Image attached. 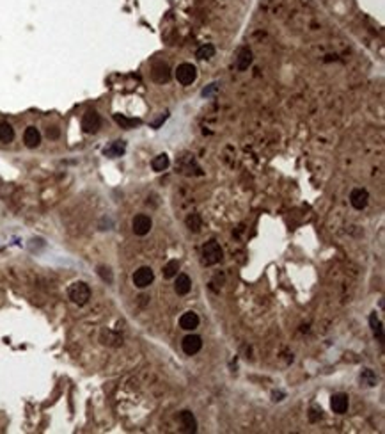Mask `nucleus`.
I'll list each match as a JSON object with an SVG mask.
<instances>
[{"instance_id": "nucleus-16", "label": "nucleus", "mask_w": 385, "mask_h": 434, "mask_svg": "<svg viewBox=\"0 0 385 434\" xmlns=\"http://www.w3.org/2000/svg\"><path fill=\"white\" fill-rule=\"evenodd\" d=\"M125 151H126L125 141H116V143H112L110 146H107V148L103 149V153L107 155V157H110V159H116V157H121V155L125 153Z\"/></svg>"}, {"instance_id": "nucleus-3", "label": "nucleus", "mask_w": 385, "mask_h": 434, "mask_svg": "<svg viewBox=\"0 0 385 434\" xmlns=\"http://www.w3.org/2000/svg\"><path fill=\"white\" fill-rule=\"evenodd\" d=\"M176 79L181 86H190L192 82L197 79V70H195V66L190 64V62H183V64H180L176 70Z\"/></svg>"}, {"instance_id": "nucleus-7", "label": "nucleus", "mask_w": 385, "mask_h": 434, "mask_svg": "<svg viewBox=\"0 0 385 434\" xmlns=\"http://www.w3.org/2000/svg\"><path fill=\"white\" fill-rule=\"evenodd\" d=\"M181 347H183V352H185V354L194 356V354H197V352L201 350V347H203V340H201V336H197V335H188L183 338Z\"/></svg>"}, {"instance_id": "nucleus-21", "label": "nucleus", "mask_w": 385, "mask_h": 434, "mask_svg": "<svg viewBox=\"0 0 385 434\" xmlns=\"http://www.w3.org/2000/svg\"><path fill=\"white\" fill-rule=\"evenodd\" d=\"M178 271H180V261L178 260L167 261V265L163 267V278H165V280H171V278L178 276Z\"/></svg>"}, {"instance_id": "nucleus-15", "label": "nucleus", "mask_w": 385, "mask_h": 434, "mask_svg": "<svg viewBox=\"0 0 385 434\" xmlns=\"http://www.w3.org/2000/svg\"><path fill=\"white\" fill-rule=\"evenodd\" d=\"M252 62V52L249 48H241L236 57V68L240 71H245Z\"/></svg>"}, {"instance_id": "nucleus-26", "label": "nucleus", "mask_w": 385, "mask_h": 434, "mask_svg": "<svg viewBox=\"0 0 385 434\" xmlns=\"http://www.w3.org/2000/svg\"><path fill=\"white\" fill-rule=\"evenodd\" d=\"M98 272H100V276H103L108 283L112 281V274H110V271H108V269H105V267H100V271H98Z\"/></svg>"}, {"instance_id": "nucleus-10", "label": "nucleus", "mask_w": 385, "mask_h": 434, "mask_svg": "<svg viewBox=\"0 0 385 434\" xmlns=\"http://www.w3.org/2000/svg\"><path fill=\"white\" fill-rule=\"evenodd\" d=\"M180 326L181 329H185V331H194L195 327H199V315L194 312L183 313L180 318Z\"/></svg>"}, {"instance_id": "nucleus-20", "label": "nucleus", "mask_w": 385, "mask_h": 434, "mask_svg": "<svg viewBox=\"0 0 385 434\" xmlns=\"http://www.w3.org/2000/svg\"><path fill=\"white\" fill-rule=\"evenodd\" d=\"M369 322H371V327H373V331H375V336L378 338V342L384 344V324L378 320L376 313H373L371 317H369Z\"/></svg>"}, {"instance_id": "nucleus-4", "label": "nucleus", "mask_w": 385, "mask_h": 434, "mask_svg": "<svg viewBox=\"0 0 385 434\" xmlns=\"http://www.w3.org/2000/svg\"><path fill=\"white\" fill-rule=\"evenodd\" d=\"M102 126V117L96 111H87L85 116L82 117V130L85 134H96Z\"/></svg>"}, {"instance_id": "nucleus-25", "label": "nucleus", "mask_w": 385, "mask_h": 434, "mask_svg": "<svg viewBox=\"0 0 385 434\" xmlns=\"http://www.w3.org/2000/svg\"><path fill=\"white\" fill-rule=\"evenodd\" d=\"M47 137H48V139H51V141L59 139V137H60V130L57 128V126H50V128L47 130Z\"/></svg>"}, {"instance_id": "nucleus-5", "label": "nucleus", "mask_w": 385, "mask_h": 434, "mask_svg": "<svg viewBox=\"0 0 385 434\" xmlns=\"http://www.w3.org/2000/svg\"><path fill=\"white\" fill-rule=\"evenodd\" d=\"M153 223H151V217L146 214H139L135 215L133 221H131V228H133V233L139 235V237H144V235L149 233Z\"/></svg>"}, {"instance_id": "nucleus-24", "label": "nucleus", "mask_w": 385, "mask_h": 434, "mask_svg": "<svg viewBox=\"0 0 385 434\" xmlns=\"http://www.w3.org/2000/svg\"><path fill=\"white\" fill-rule=\"evenodd\" d=\"M360 379L362 381H364V379H369V384H367V386H375L376 384V376L371 372V370H366V372L360 376Z\"/></svg>"}, {"instance_id": "nucleus-27", "label": "nucleus", "mask_w": 385, "mask_h": 434, "mask_svg": "<svg viewBox=\"0 0 385 434\" xmlns=\"http://www.w3.org/2000/svg\"><path fill=\"white\" fill-rule=\"evenodd\" d=\"M215 89H217V84H211V86H209V87H208V89H205V91H203V94H205V96H209V94L213 93Z\"/></svg>"}, {"instance_id": "nucleus-8", "label": "nucleus", "mask_w": 385, "mask_h": 434, "mask_svg": "<svg viewBox=\"0 0 385 434\" xmlns=\"http://www.w3.org/2000/svg\"><path fill=\"white\" fill-rule=\"evenodd\" d=\"M367 201H369V192H367L366 189H353L352 194H350V203H352V206L357 208V210L366 208Z\"/></svg>"}, {"instance_id": "nucleus-18", "label": "nucleus", "mask_w": 385, "mask_h": 434, "mask_svg": "<svg viewBox=\"0 0 385 434\" xmlns=\"http://www.w3.org/2000/svg\"><path fill=\"white\" fill-rule=\"evenodd\" d=\"M14 139V128L9 125V123L2 121L0 123V143H11Z\"/></svg>"}, {"instance_id": "nucleus-2", "label": "nucleus", "mask_w": 385, "mask_h": 434, "mask_svg": "<svg viewBox=\"0 0 385 434\" xmlns=\"http://www.w3.org/2000/svg\"><path fill=\"white\" fill-rule=\"evenodd\" d=\"M68 295H70V299L75 304L84 306V304H87L89 299H91V289H89V285L84 283V281H77V283H73V285L70 287Z\"/></svg>"}, {"instance_id": "nucleus-6", "label": "nucleus", "mask_w": 385, "mask_h": 434, "mask_svg": "<svg viewBox=\"0 0 385 434\" xmlns=\"http://www.w3.org/2000/svg\"><path fill=\"white\" fill-rule=\"evenodd\" d=\"M153 280H154V274L153 271H151V267H140L133 274V285L137 287V289H146V287H149L153 283Z\"/></svg>"}, {"instance_id": "nucleus-17", "label": "nucleus", "mask_w": 385, "mask_h": 434, "mask_svg": "<svg viewBox=\"0 0 385 434\" xmlns=\"http://www.w3.org/2000/svg\"><path fill=\"white\" fill-rule=\"evenodd\" d=\"M114 121H116L121 128H126V130H130V128H135V126L140 125V119L126 117V116H123V114H114Z\"/></svg>"}, {"instance_id": "nucleus-11", "label": "nucleus", "mask_w": 385, "mask_h": 434, "mask_svg": "<svg viewBox=\"0 0 385 434\" xmlns=\"http://www.w3.org/2000/svg\"><path fill=\"white\" fill-rule=\"evenodd\" d=\"M178 420L181 422L183 431H186V433H195L197 431V420H195V416L192 415L190 411H181L178 415Z\"/></svg>"}, {"instance_id": "nucleus-23", "label": "nucleus", "mask_w": 385, "mask_h": 434, "mask_svg": "<svg viewBox=\"0 0 385 434\" xmlns=\"http://www.w3.org/2000/svg\"><path fill=\"white\" fill-rule=\"evenodd\" d=\"M195 56L199 57L201 61H208V59H211V57L215 56V47L213 45H203V47L199 48V50H197V54H195Z\"/></svg>"}, {"instance_id": "nucleus-14", "label": "nucleus", "mask_w": 385, "mask_h": 434, "mask_svg": "<svg viewBox=\"0 0 385 434\" xmlns=\"http://www.w3.org/2000/svg\"><path fill=\"white\" fill-rule=\"evenodd\" d=\"M192 289V281L186 274H178L176 283H174V290L178 295H186Z\"/></svg>"}, {"instance_id": "nucleus-12", "label": "nucleus", "mask_w": 385, "mask_h": 434, "mask_svg": "<svg viewBox=\"0 0 385 434\" xmlns=\"http://www.w3.org/2000/svg\"><path fill=\"white\" fill-rule=\"evenodd\" d=\"M24 143L27 148H37L39 143H41V134L37 130L36 126H28L24 134Z\"/></svg>"}, {"instance_id": "nucleus-9", "label": "nucleus", "mask_w": 385, "mask_h": 434, "mask_svg": "<svg viewBox=\"0 0 385 434\" xmlns=\"http://www.w3.org/2000/svg\"><path fill=\"white\" fill-rule=\"evenodd\" d=\"M151 77H153V80L158 82V84H165V82H169V79H171V70H169L167 64L158 62V64L153 66V70H151Z\"/></svg>"}, {"instance_id": "nucleus-19", "label": "nucleus", "mask_w": 385, "mask_h": 434, "mask_svg": "<svg viewBox=\"0 0 385 434\" xmlns=\"http://www.w3.org/2000/svg\"><path fill=\"white\" fill-rule=\"evenodd\" d=\"M151 168H153V171H156V173H162V171H165V169L169 168V157L165 153L154 157L153 162H151Z\"/></svg>"}, {"instance_id": "nucleus-22", "label": "nucleus", "mask_w": 385, "mask_h": 434, "mask_svg": "<svg viewBox=\"0 0 385 434\" xmlns=\"http://www.w3.org/2000/svg\"><path fill=\"white\" fill-rule=\"evenodd\" d=\"M186 226H188V230H190V231H194V233L201 231V226H203L201 215L199 214H190V215H188V217H186Z\"/></svg>"}, {"instance_id": "nucleus-1", "label": "nucleus", "mask_w": 385, "mask_h": 434, "mask_svg": "<svg viewBox=\"0 0 385 434\" xmlns=\"http://www.w3.org/2000/svg\"><path fill=\"white\" fill-rule=\"evenodd\" d=\"M224 251L217 240H209L203 246V263L205 265H215L218 261H222Z\"/></svg>"}, {"instance_id": "nucleus-13", "label": "nucleus", "mask_w": 385, "mask_h": 434, "mask_svg": "<svg viewBox=\"0 0 385 434\" xmlns=\"http://www.w3.org/2000/svg\"><path fill=\"white\" fill-rule=\"evenodd\" d=\"M330 406H332L334 413H337V415L346 413V409H348V395H344V393H335L334 397H332V401H330Z\"/></svg>"}]
</instances>
